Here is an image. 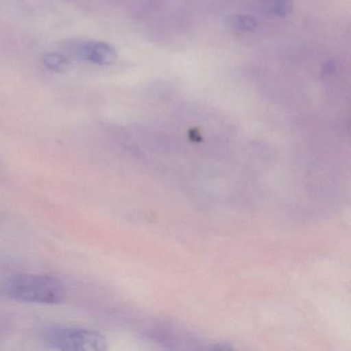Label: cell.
<instances>
[{"mask_svg":"<svg viewBox=\"0 0 351 351\" xmlns=\"http://www.w3.org/2000/svg\"><path fill=\"white\" fill-rule=\"evenodd\" d=\"M0 293L12 301L54 305L64 300L66 289L55 277L23 273L5 278L0 285Z\"/></svg>","mask_w":351,"mask_h":351,"instance_id":"obj_1","label":"cell"},{"mask_svg":"<svg viewBox=\"0 0 351 351\" xmlns=\"http://www.w3.org/2000/svg\"><path fill=\"white\" fill-rule=\"evenodd\" d=\"M49 347L64 351H102L108 348L106 338L100 332L79 326H54L44 334Z\"/></svg>","mask_w":351,"mask_h":351,"instance_id":"obj_2","label":"cell"},{"mask_svg":"<svg viewBox=\"0 0 351 351\" xmlns=\"http://www.w3.org/2000/svg\"><path fill=\"white\" fill-rule=\"evenodd\" d=\"M75 51L82 59L98 65H108L116 60L114 49L104 43H81L75 46Z\"/></svg>","mask_w":351,"mask_h":351,"instance_id":"obj_3","label":"cell"},{"mask_svg":"<svg viewBox=\"0 0 351 351\" xmlns=\"http://www.w3.org/2000/svg\"><path fill=\"white\" fill-rule=\"evenodd\" d=\"M44 61L45 64L53 71H65L69 66V60H67L66 57L63 56L62 54H59V53H51V54L47 55Z\"/></svg>","mask_w":351,"mask_h":351,"instance_id":"obj_4","label":"cell"}]
</instances>
